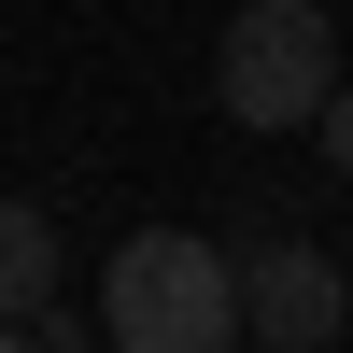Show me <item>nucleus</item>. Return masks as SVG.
Returning <instances> with one entry per match:
<instances>
[{
    "instance_id": "4",
    "label": "nucleus",
    "mask_w": 353,
    "mask_h": 353,
    "mask_svg": "<svg viewBox=\"0 0 353 353\" xmlns=\"http://www.w3.org/2000/svg\"><path fill=\"white\" fill-rule=\"evenodd\" d=\"M43 297H57V226L28 198H0V325H28Z\"/></svg>"
},
{
    "instance_id": "5",
    "label": "nucleus",
    "mask_w": 353,
    "mask_h": 353,
    "mask_svg": "<svg viewBox=\"0 0 353 353\" xmlns=\"http://www.w3.org/2000/svg\"><path fill=\"white\" fill-rule=\"evenodd\" d=\"M311 141H325V170H339V184H353V71L325 85V113H311Z\"/></svg>"
},
{
    "instance_id": "1",
    "label": "nucleus",
    "mask_w": 353,
    "mask_h": 353,
    "mask_svg": "<svg viewBox=\"0 0 353 353\" xmlns=\"http://www.w3.org/2000/svg\"><path fill=\"white\" fill-rule=\"evenodd\" d=\"M241 339V283H226V241L198 226H128L99 269V353H226Z\"/></svg>"
},
{
    "instance_id": "2",
    "label": "nucleus",
    "mask_w": 353,
    "mask_h": 353,
    "mask_svg": "<svg viewBox=\"0 0 353 353\" xmlns=\"http://www.w3.org/2000/svg\"><path fill=\"white\" fill-rule=\"evenodd\" d=\"M325 85H339V14L325 0H241L226 14V43H212V113L226 128L283 141V128L325 113Z\"/></svg>"
},
{
    "instance_id": "7",
    "label": "nucleus",
    "mask_w": 353,
    "mask_h": 353,
    "mask_svg": "<svg viewBox=\"0 0 353 353\" xmlns=\"http://www.w3.org/2000/svg\"><path fill=\"white\" fill-rule=\"evenodd\" d=\"M226 353H241V339H226Z\"/></svg>"
},
{
    "instance_id": "3",
    "label": "nucleus",
    "mask_w": 353,
    "mask_h": 353,
    "mask_svg": "<svg viewBox=\"0 0 353 353\" xmlns=\"http://www.w3.org/2000/svg\"><path fill=\"white\" fill-rule=\"evenodd\" d=\"M226 283H241V353H325L353 325V283L325 241H254L226 254Z\"/></svg>"
},
{
    "instance_id": "6",
    "label": "nucleus",
    "mask_w": 353,
    "mask_h": 353,
    "mask_svg": "<svg viewBox=\"0 0 353 353\" xmlns=\"http://www.w3.org/2000/svg\"><path fill=\"white\" fill-rule=\"evenodd\" d=\"M0 353H28V325H0Z\"/></svg>"
}]
</instances>
